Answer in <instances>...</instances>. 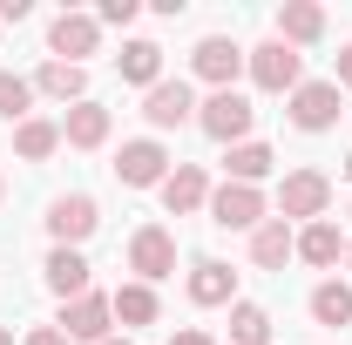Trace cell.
<instances>
[{"instance_id": "83f0119b", "label": "cell", "mask_w": 352, "mask_h": 345, "mask_svg": "<svg viewBox=\"0 0 352 345\" xmlns=\"http://www.w3.org/2000/svg\"><path fill=\"white\" fill-rule=\"evenodd\" d=\"M135 14H142V0H102V14H95V21H109V27H129Z\"/></svg>"}, {"instance_id": "f1b7e54d", "label": "cell", "mask_w": 352, "mask_h": 345, "mask_svg": "<svg viewBox=\"0 0 352 345\" xmlns=\"http://www.w3.org/2000/svg\"><path fill=\"white\" fill-rule=\"evenodd\" d=\"M21 345H75V339H68L61 325H41V332H28V339H21Z\"/></svg>"}, {"instance_id": "4fadbf2b", "label": "cell", "mask_w": 352, "mask_h": 345, "mask_svg": "<svg viewBox=\"0 0 352 345\" xmlns=\"http://www.w3.org/2000/svg\"><path fill=\"white\" fill-rule=\"evenodd\" d=\"M285 258H298V230L285 216H264L258 230H251V264L258 271H285Z\"/></svg>"}, {"instance_id": "5b68a950", "label": "cell", "mask_w": 352, "mask_h": 345, "mask_svg": "<svg viewBox=\"0 0 352 345\" xmlns=\"http://www.w3.org/2000/svg\"><path fill=\"white\" fill-rule=\"evenodd\" d=\"M210 223L217 230H258L264 223V190H251V183H223V190H210Z\"/></svg>"}, {"instance_id": "8992f818", "label": "cell", "mask_w": 352, "mask_h": 345, "mask_svg": "<svg viewBox=\"0 0 352 345\" xmlns=\"http://www.w3.org/2000/svg\"><path fill=\"white\" fill-rule=\"evenodd\" d=\"M339 109H346V102H339V88H332V82H298L285 115H292V129L318 135V129H332V122H339Z\"/></svg>"}, {"instance_id": "2e32d148", "label": "cell", "mask_w": 352, "mask_h": 345, "mask_svg": "<svg viewBox=\"0 0 352 345\" xmlns=\"http://www.w3.org/2000/svg\"><path fill=\"white\" fill-rule=\"evenodd\" d=\"M47 291H54L61 304L88 298V258H82V251H61V244L47 251Z\"/></svg>"}, {"instance_id": "8fae6325", "label": "cell", "mask_w": 352, "mask_h": 345, "mask_svg": "<svg viewBox=\"0 0 352 345\" xmlns=\"http://www.w3.org/2000/svg\"><path fill=\"white\" fill-rule=\"evenodd\" d=\"M190 68H197L210 88H230L237 75H244V47L230 41V34H204V41H197V54H190Z\"/></svg>"}, {"instance_id": "d590c367", "label": "cell", "mask_w": 352, "mask_h": 345, "mask_svg": "<svg viewBox=\"0 0 352 345\" xmlns=\"http://www.w3.org/2000/svg\"><path fill=\"white\" fill-rule=\"evenodd\" d=\"M346 264H352V244H346Z\"/></svg>"}, {"instance_id": "cb8c5ba5", "label": "cell", "mask_w": 352, "mask_h": 345, "mask_svg": "<svg viewBox=\"0 0 352 345\" xmlns=\"http://www.w3.org/2000/svg\"><path fill=\"white\" fill-rule=\"evenodd\" d=\"M271 332H278V325H271V311H264V304H230V345H271Z\"/></svg>"}, {"instance_id": "7a4b0ae2", "label": "cell", "mask_w": 352, "mask_h": 345, "mask_svg": "<svg viewBox=\"0 0 352 345\" xmlns=\"http://www.w3.org/2000/svg\"><path fill=\"white\" fill-rule=\"evenodd\" d=\"M197 122L210 142H251V122H258V109H251V95H237V88H217L210 102H197Z\"/></svg>"}, {"instance_id": "4316f807", "label": "cell", "mask_w": 352, "mask_h": 345, "mask_svg": "<svg viewBox=\"0 0 352 345\" xmlns=\"http://www.w3.org/2000/svg\"><path fill=\"white\" fill-rule=\"evenodd\" d=\"M28 109H34V82H21V75H7V68H0V115L21 129V122H28Z\"/></svg>"}, {"instance_id": "52a82bcc", "label": "cell", "mask_w": 352, "mask_h": 345, "mask_svg": "<svg viewBox=\"0 0 352 345\" xmlns=\"http://www.w3.org/2000/svg\"><path fill=\"white\" fill-rule=\"evenodd\" d=\"M95 223H102V210H95V197H82V190L47 203V230H54V244H61V251L88 244V237H95Z\"/></svg>"}, {"instance_id": "7c38bea8", "label": "cell", "mask_w": 352, "mask_h": 345, "mask_svg": "<svg viewBox=\"0 0 352 345\" xmlns=\"http://www.w3.org/2000/svg\"><path fill=\"white\" fill-rule=\"evenodd\" d=\"M142 115H149V129H183V122L197 115L190 82H156L149 95H142Z\"/></svg>"}, {"instance_id": "603a6c76", "label": "cell", "mask_w": 352, "mask_h": 345, "mask_svg": "<svg viewBox=\"0 0 352 345\" xmlns=\"http://www.w3.org/2000/svg\"><path fill=\"white\" fill-rule=\"evenodd\" d=\"M271 163H278V156H271L264 142H237V149L223 156V170H230V183H251V190H258L264 176H271Z\"/></svg>"}, {"instance_id": "ffe728a7", "label": "cell", "mask_w": 352, "mask_h": 345, "mask_svg": "<svg viewBox=\"0 0 352 345\" xmlns=\"http://www.w3.org/2000/svg\"><path fill=\"white\" fill-rule=\"evenodd\" d=\"M298 258L318 264V271H325V264H339V258H346V237H339V223H325V216H318V223H305V230H298Z\"/></svg>"}, {"instance_id": "9c48e42d", "label": "cell", "mask_w": 352, "mask_h": 345, "mask_svg": "<svg viewBox=\"0 0 352 345\" xmlns=\"http://www.w3.org/2000/svg\"><path fill=\"white\" fill-rule=\"evenodd\" d=\"M47 47H54V61H75V68H82V54L102 47V21H95V14H54Z\"/></svg>"}, {"instance_id": "f546056e", "label": "cell", "mask_w": 352, "mask_h": 345, "mask_svg": "<svg viewBox=\"0 0 352 345\" xmlns=\"http://www.w3.org/2000/svg\"><path fill=\"white\" fill-rule=\"evenodd\" d=\"M332 88H339V95L352 88V47H339V75H332Z\"/></svg>"}, {"instance_id": "ac0fdd59", "label": "cell", "mask_w": 352, "mask_h": 345, "mask_svg": "<svg viewBox=\"0 0 352 345\" xmlns=\"http://www.w3.org/2000/svg\"><path fill=\"white\" fill-rule=\"evenodd\" d=\"M325 34V7H311V0H285L278 7V41L285 47H311Z\"/></svg>"}, {"instance_id": "5bb4252c", "label": "cell", "mask_w": 352, "mask_h": 345, "mask_svg": "<svg viewBox=\"0 0 352 345\" xmlns=\"http://www.w3.org/2000/svg\"><path fill=\"white\" fill-rule=\"evenodd\" d=\"M204 203H210V176L197 170V163H176V170L163 176V210L190 216V210H204Z\"/></svg>"}, {"instance_id": "6da1fadb", "label": "cell", "mask_w": 352, "mask_h": 345, "mask_svg": "<svg viewBox=\"0 0 352 345\" xmlns=\"http://www.w3.org/2000/svg\"><path fill=\"white\" fill-rule=\"evenodd\" d=\"M244 68H251V82H258L264 95H292V88L305 82V54L285 47L278 34H271L264 47H244Z\"/></svg>"}, {"instance_id": "30bf717a", "label": "cell", "mask_w": 352, "mask_h": 345, "mask_svg": "<svg viewBox=\"0 0 352 345\" xmlns=\"http://www.w3.org/2000/svg\"><path fill=\"white\" fill-rule=\"evenodd\" d=\"M61 332L75 345H102L109 332H116V304L102 298V291H88V298H75L68 311H61Z\"/></svg>"}, {"instance_id": "7402d4cb", "label": "cell", "mask_w": 352, "mask_h": 345, "mask_svg": "<svg viewBox=\"0 0 352 345\" xmlns=\"http://www.w3.org/2000/svg\"><path fill=\"white\" fill-rule=\"evenodd\" d=\"M61 149V122H41V115H28L21 129H14V156L21 163H47Z\"/></svg>"}, {"instance_id": "836d02e7", "label": "cell", "mask_w": 352, "mask_h": 345, "mask_svg": "<svg viewBox=\"0 0 352 345\" xmlns=\"http://www.w3.org/2000/svg\"><path fill=\"white\" fill-rule=\"evenodd\" d=\"M102 345H129V339H102Z\"/></svg>"}, {"instance_id": "484cf974", "label": "cell", "mask_w": 352, "mask_h": 345, "mask_svg": "<svg viewBox=\"0 0 352 345\" xmlns=\"http://www.w3.org/2000/svg\"><path fill=\"white\" fill-rule=\"evenodd\" d=\"M109 304H116L122 325H156V291H149V285H122Z\"/></svg>"}, {"instance_id": "d6986e66", "label": "cell", "mask_w": 352, "mask_h": 345, "mask_svg": "<svg viewBox=\"0 0 352 345\" xmlns=\"http://www.w3.org/2000/svg\"><path fill=\"white\" fill-rule=\"evenodd\" d=\"M34 95H47V102H88V68H75V61H41Z\"/></svg>"}, {"instance_id": "4dcf8cb0", "label": "cell", "mask_w": 352, "mask_h": 345, "mask_svg": "<svg viewBox=\"0 0 352 345\" xmlns=\"http://www.w3.org/2000/svg\"><path fill=\"white\" fill-rule=\"evenodd\" d=\"M170 345H217V339H210V332H176Z\"/></svg>"}, {"instance_id": "ba28073f", "label": "cell", "mask_w": 352, "mask_h": 345, "mask_svg": "<svg viewBox=\"0 0 352 345\" xmlns=\"http://www.w3.org/2000/svg\"><path fill=\"white\" fill-rule=\"evenodd\" d=\"M116 176L129 183V190H163V176H170V149L163 142H149V135H135V142H122V156H116Z\"/></svg>"}, {"instance_id": "d6a6232c", "label": "cell", "mask_w": 352, "mask_h": 345, "mask_svg": "<svg viewBox=\"0 0 352 345\" xmlns=\"http://www.w3.org/2000/svg\"><path fill=\"white\" fill-rule=\"evenodd\" d=\"M0 345H14V332H0Z\"/></svg>"}, {"instance_id": "e575fe53", "label": "cell", "mask_w": 352, "mask_h": 345, "mask_svg": "<svg viewBox=\"0 0 352 345\" xmlns=\"http://www.w3.org/2000/svg\"><path fill=\"white\" fill-rule=\"evenodd\" d=\"M346 176H352V156H346Z\"/></svg>"}, {"instance_id": "44dd1931", "label": "cell", "mask_w": 352, "mask_h": 345, "mask_svg": "<svg viewBox=\"0 0 352 345\" xmlns=\"http://www.w3.org/2000/svg\"><path fill=\"white\" fill-rule=\"evenodd\" d=\"M116 68H122V82L156 88V82H163V47H156V41H129L122 54H116Z\"/></svg>"}, {"instance_id": "e0dca14e", "label": "cell", "mask_w": 352, "mask_h": 345, "mask_svg": "<svg viewBox=\"0 0 352 345\" xmlns=\"http://www.w3.org/2000/svg\"><path fill=\"white\" fill-rule=\"evenodd\" d=\"M190 304H237V271L217 258H197L190 271Z\"/></svg>"}, {"instance_id": "9a60e30c", "label": "cell", "mask_w": 352, "mask_h": 345, "mask_svg": "<svg viewBox=\"0 0 352 345\" xmlns=\"http://www.w3.org/2000/svg\"><path fill=\"white\" fill-rule=\"evenodd\" d=\"M61 142H68V149H102V142H109V109H102V102H75V109L61 115Z\"/></svg>"}, {"instance_id": "d4e9b609", "label": "cell", "mask_w": 352, "mask_h": 345, "mask_svg": "<svg viewBox=\"0 0 352 345\" xmlns=\"http://www.w3.org/2000/svg\"><path fill=\"white\" fill-rule=\"evenodd\" d=\"M311 318H318V325H352V285L325 278V285L311 291Z\"/></svg>"}, {"instance_id": "277c9868", "label": "cell", "mask_w": 352, "mask_h": 345, "mask_svg": "<svg viewBox=\"0 0 352 345\" xmlns=\"http://www.w3.org/2000/svg\"><path fill=\"white\" fill-rule=\"evenodd\" d=\"M129 271H135V285H163L176 271V237L163 230V223H142L129 237Z\"/></svg>"}, {"instance_id": "1f68e13d", "label": "cell", "mask_w": 352, "mask_h": 345, "mask_svg": "<svg viewBox=\"0 0 352 345\" xmlns=\"http://www.w3.org/2000/svg\"><path fill=\"white\" fill-rule=\"evenodd\" d=\"M0 203H7V176H0Z\"/></svg>"}, {"instance_id": "3957f363", "label": "cell", "mask_w": 352, "mask_h": 345, "mask_svg": "<svg viewBox=\"0 0 352 345\" xmlns=\"http://www.w3.org/2000/svg\"><path fill=\"white\" fill-rule=\"evenodd\" d=\"M325 210H332V176L325 170H292L278 183V216L285 223H318Z\"/></svg>"}]
</instances>
